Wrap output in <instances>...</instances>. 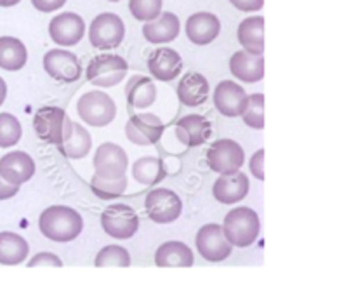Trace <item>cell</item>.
Segmentation results:
<instances>
[{"label": "cell", "mask_w": 356, "mask_h": 292, "mask_svg": "<svg viewBox=\"0 0 356 292\" xmlns=\"http://www.w3.org/2000/svg\"><path fill=\"white\" fill-rule=\"evenodd\" d=\"M38 228L49 240L72 242L82 233L83 219L75 209L66 205H52L40 214Z\"/></svg>", "instance_id": "1"}, {"label": "cell", "mask_w": 356, "mask_h": 292, "mask_svg": "<svg viewBox=\"0 0 356 292\" xmlns=\"http://www.w3.org/2000/svg\"><path fill=\"white\" fill-rule=\"evenodd\" d=\"M226 238L232 245L249 247L257 240L261 232L259 216L249 207H236L229 211L222 225Z\"/></svg>", "instance_id": "2"}, {"label": "cell", "mask_w": 356, "mask_h": 292, "mask_svg": "<svg viewBox=\"0 0 356 292\" xmlns=\"http://www.w3.org/2000/svg\"><path fill=\"white\" fill-rule=\"evenodd\" d=\"M33 127L42 141L59 146L72 134L73 122L63 108L44 106L35 113Z\"/></svg>", "instance_id": "3"}, {"label": "cell", "mask_w": 356, "mask_h": 292, "mask_svg": "<svg viewBox=\"0 0 356 292\" xmlns=\"http://www.w3.org/2000/svg\"><path fill=\"white\" fill-rule=\"evenodd\" d=\"M76 113L86 124L92 127H104L113 122L117 115V104L103 90H90L79 99Z\"/></svg>", "instance_id": "4"}, {"label": "cell", "mask_w": 356, "mask_h": 292, "mask_svg": "<svg viewBox=\"0 0 356 292\" xmlns=\"http://www.w3.org/2000/svg\"><path fill=\"white\" fill-rule=\"evenodd\" d=\"M129 65L117 54H101L92 58L87 66V80L92 86L115 87L125 79Z\"/></svg>", "instance_id": "5"}, {"label": "cell", "mask_w": 356, "mask_h": 292, "mask_svg": "<svg viewBox=\"0 0 356 292\" xmlns=\"http://www.w3.org/2000/svg\"><path fill=\"white\" fill-rule=\"evenodd\" d=\"M125 37V26L120 16L113 13H103L96 16L90 23L89 40L92 47L106 51L118 47Z\"/></svg>", "instance_id": "6"}, {"label": "cell", "mask_w": 356, "mask_h": 292, "mask_svg": "<svg viewBox=\"0 0 356 292\" xmlns=\"http://www.w3.org/2000/svg\"><path fill=\"white\" fill-rule=\"evenodd\" d=\"M101 225L111 238L127 240L139 228V218L134 209L125 204H113L101 214Z\"/></svg>", "instance_id": "7"}, {"label": "cell", "mask_w": 356, "mask_h": 292, "mask_svg": "<svg viewBox=\"0 0 356 292\" xmlns=\"http://www.w3.org/2000/svg\"><path fill=\"white\" fill-rule=\"evenodd\" d=\"M145 207L152 221L159 222V225H169L181 216L183 202L177 197L176 191L167 190V188H156L148 193Z\"/></svg>", "instance_id": "8"}, {"label": "cell", "mask_w": 356, "mask_h": 292, "mask_svg": "<svg viewBox=\"0 0 356 292\" xmlns=\"http://www.w3.org/2000/svg\"><path fill=\"white\" fill-rule=\"evenodd\" d=\"M245 162L242 146L232 139H219L209 148L207 163L214 172L228 174L242 169Z\"/></svg>", "instance_id": "9"}, {"label": "cell", "mask_w": 356, "mask_h": 292, "mask_svg": "<svg viewBox=\"0 0 356 292\" xmlns=\"http://www.w3.org/2000/svg\"><path fill=\"white\" fill-rule=\"evenodd\" d=\"M197 249L202 254V257L212 263L225 261L232 254L233 245L226 238L221 225H205L198 229L197 233Z\"/></svg>", "instance_id": "10"}, {"label": "cell", "mask_w": 356, "mask_h": 292, "mask_svg": "<svg viewBox=\"0 0 356 292\" xmlns=\"http://www.w3.org/2000/svg\"><path fill=\"white\" fill-rule=\"evenodd\" d=\"M127 165V153L122 146L115 145V143H103L96 149V155H94L96 172L94 174H97V176L104 177V179H117V177L125 176Z\"/></svg>", "instance_id": "11"}, {"label": "cell", "mask_w": 356, "mask_h": 292, "mask_svg": "<svg viewBox=\"0 0 356 292\" xmlns=\"http://www.w3.org/2000/svg\"><path fill=\"white\" fill-rule=\"evenodd\" d=\"M163 131L165 125L153 113H138L129 118L125 124V134L129 141L139 146L155 145L156 141H160Z\"/></svg>", "instance_id": "12"}, {"label": "cell", "mask_w": 356, "mask_h": 292, "mask_svg": "<svg viewBox=\"0 0 356 292\" xmlns=\"http://www.w3.org/2000/svg\"><path fill=\"white\" fill-rule=\"evenodd\" d=\"M44 68L59 82H75L82 75V66L73 52L52 49L44 56Z\"/></svg>", "instance_id": "13"}, {"label": "cell", "mask_w": 356, "mask_h": 292, "mask_svg": "<svg viewBox=\"0 0 356 292\" xmlns=\"http://www.w3.org/2000/svg\"><path fill=\"white\" fill-rule=\"evenodd\" d=\"M249 96L245 89L232 80H222L214 90V104L225 117H240L245 111Z\"/></svg>", "instance_id": "14"}, {"label": "cell", "mask_w": 356, "mask_h": 292, "mask_svg": "<svg viewBox=\"0 0 356 292\" xmlns=\"http://www.w3.org/2000/svg\"><path fill=\"white\" fill-rule=\"evenodd\" d=\"M86 33V23L75 13H63L54 16L49 24V35L59 45H76Z\"/></svg>", "instance_id": "15"}, {"label": "cell", "mask_w": 356, "mask_h": 292, "mask_svg": "<svg viewBox=\"0 0 356 292\" xmlns=\"http://www.w3.org/2000/svg\"><path fill=\"white\" fill-rule=\"evenodd\" d=\"M35 174V162L28 153L21 152H10L0 159V176L7 181L21 186L26 183L31 176Z\"/></svg>", "instance_id": "16"}, {"label": "cell", "mask_w": 356, "mask_h": 292, "mask_svg": "<svg viewBox=\"0 0 356 292\" xmlns=\"http://www.w3.org/2000/svg\"><path fill=\"white\" fill-rule=\"evenodd\" d=\"M212 191H214L216 200L221 204H235L249 193V179L240 169L235 172L221 174V177L214 183Z\"/></svg>", "instance_id": "17"}, {"label": "cell", "mask_w": 356, "mask_h": 292, "mask_svg": "<svg viewBox=\"0 0 356 292\" xmlns=\"http://www.w3.org/2000/svg\"><path fill=\"white\" fill-rule=\"evenodd\" d=\"M148 70L155 79L162 80V82H170L183 70V59L170 47L155 49L148 58Z\"/></svg>", "instance_id": "18"}, {"label": "cell", "mask_w": 356, "mask_h": 292, "mask_svg": "<svg viewBox=\"0 0 356 292\" xmlns=\"http://www.w3.org/2000/svg\"><path fill=\"white\" fill-rule=\"evenodd\" d=\"M212 125L202 115H186L176 125V136L183 145L195 148L200 146L211 138Z\"/></svg>", "instance_id": "19"}, {"label": "cell", "mask_w": 356, "mask_h": 292, "mask_svg": "<svg viewBox=\"0 0 356 292\" xmlns=\"http://www.w3.org/2000/svg\"><path fill=\"white\" fill-rule=\"evenodd\" d=\"M219 31H221V21L212 13H197L186 21L188 38L197 45H207L214 42Z\"/></svg>", "instance_id": "20"}, {"label": "cell", "mask_w": 356, "mask_h": 292, "mask_svg": "<svg viewBox=\"0 0 356 292\" xmlns=\"http://www.w3.org/2000/svg\"><path fill=\"white\" fill-rule=\"evenodd\" d=\"M229 72L238 80L247 83H256L264 79V58L263 54H250L247 51H238L229 59Z\"/></svg>", "instance_id": "21"}, {"label": "cell", "mask_w": 356, "mask_h": 292, "mask_svg": "<svg viewBox=\"0 0 356 292\" xmlns=\"http://www.w3.org/2000/svg\"><path fill=\"white\" fill-rule=\"evenodd\" d=\"M179 30L181 23L176 14L160 13L156 19L146 21L143 26V35L149 44H167L179 35Z\"/></svg>", "instance_id": "22"}, {"label": "cell", "mask_w": 356, "mask_h": 292, "mask_svg": "<svg viewBox=\"0 0 356 292\" xmlns=\"http://www.w3.org/2000/svg\"><path fill=\"white\" fill-rule=\"evenodd\" d=\"M209 82L202 73L190 72L181 79L177 86V96L186 106H200L209 97Z\"/></svg>", "instance_id": "23"}, {"label": "cell", "mask_w": 356, "mask_h": 292, "mask_svg": "<svg viewBox=\"0 0 356 292\" xmlns=\"http://www.w3.org/2000/svg\"><path fill=\"white\" fill-rule=\"evenodd\" d=\"M193 252L183 242H165L159 247L155 254V264L160 268H190L193 264Z\"/></svg>", "instance_id": "24"}, {"label": "cell", "mask_w": 356, "mask_h": 292, "mask_svg": "<svg viewBox=\"0 0 356 292\" xmlns=\"http://www.w3.org/2000/svg\"><path fill=\"white\" fill-rule=\"evenodd\" d=\"M125 97L132 108L145 110L152 106L156 99V87L148 76L134 75L125 86Z\"/></svg>", "instance_id": "25"}, {"label": "cell", "mask_w": 356, "mask_h": 292, "mask_svg": "<svg viewBox=\"0 0 356 292\" xmlns=\"http://www.w3.org/2000/svg\"><path fill=\"white\" fill-rule=\"evenodd\" d=\"M238 42L243 45V51L250 54H263L264 52V17H247L238 26Z\"/></svg>", "instance_id": "26"}, {"label": "cell", "mask_w": 356, "mask_h": 292, "mask_svg": "<svg viewBox=\"0 0 356 292\" xmlns=\"http://www.w3.org/2000/svg\"><path fill=\"white\" fill-rule=\"evenodd\" d=\"M28 242L21 235L13 232L0 233V264L14 266L21 264L28 256Z\"/></svg>", "instance_id": "27"}, {"label": "cell", "mask_w": 356, "mask_h": 292, "mask_svg": "<svg viewBox=\"0 0 356 292\" xmlns=\"http://www.w3.org/2000/svg\"><path fill=\"white\" fill-rule=\"evenodd\" d=\"M26 47L19 38L0 37V68L17 72L26 65Z\"/></svg>", "instance_id": "28"}, {"label": "cell", "mask_w": 356, "mask_h": 292, "mask_svg": "<svg viewBox=\"0 0 356 292\" xmlns=\"http://www.w3.org/2000/svg\"><path fill=\"white\" fill-rule=\"evenodd\" d=\"M167 176L165 165L160 159L156 156H143V159L136 160L132 165V177L138 183L152 186V184L160 183L163 177Z\"/></svg>", "instance_id": "29"}, {"label": "cell", "mask_w": 356, "mask_h": 292, "mask_svg": "<svg viewBox=\"0 0 356 292\" xmlns=\"http://www.w3.org/2000/svg\"><path fill=\"white\" fill-rule=\"evenodd\" d=\"M90 146H92V139H90L89 131L82 125L75 124L73 122V129L70 138L66 139L63 145H59V152L66 156V159H83L86 155H89Z\"/></svg>", "instance_id": "30"}, {"label": "cell", "mask_w": 356, "mask_h": 292, "mask_svg": "<svg viewBox=\"0 0 356 292\" xmlns=\"http://www.w3.org/2000/svg\"><path fill=\"white\" fill-rule=\"evenodd\" d=\"M90 190L101 200H113V198L122 197L127 190V177L122 176L117 179H104V177L94 174L90 179Z\"/></svg>", "instance_id": "31"}, {"label": "cell", "mask_w": 356, "mask_h": 292, "mask_svg": "<svg viewBox=\"0 0 356 292\" xmlns=\"http://www.w3.org/2000/svg\"><path fill=\"white\" fill-rule=\"evenodd\" d=\"M94 266L103 268V266H120L127 268L131 266V256H129L127 249L120 245H106L104 249L99 250L96 256Z\"/></svg>", "instance_id": "32"}, {"label": "cell", "mask_w": 356, "mask_h": 292, "mask_svg": "<svg viewBox=\"0 0 356 292\" xmlns=\"http://www.w3.org/2000/svg\"><path fill=\"white\" fill-rule=\"evenodd\" d=\"M21 124L14 115L0 113V146L9 148L19 143L21 139Z\"/></svg>", "instance_id": "33"}, {"label": "cell", "mask_w": 356, "mask_h": 292, "mask_svg": "<svg viewBox=\"0 0 356 292\" xmlns=\"http://www.w3.org/2000/svg\"><path fill=\"white\" fill-rule=\"evenodd\" d=\"M243 122L252 129H264V94L249 96L245 111L242 113Z\"/></svg>", "instance_id": "34"}, {"label": "cell", "mask_w": 356, "mask_h": 292, "mask_svg": "<svg viewBox=\"0 0 356 292\" xmlns=\"http://www.w3.org/2000/svg\"><path fill=\"white\" fill-rule=\"evenodd\" d=\"M162 0H131L129 9L139 21H153L162 13Z\"/></svg>", "instance_id": "35"}, {"label": "cell", "mask_w": 356, "mask_h": 292, "mask_svg": "<svg viewBox=\"0 0 356 292\" xmlns=\"http://www.w3.org/2000/svg\"><path fill=\"white\" fill-rule=\"evenodd\" d=\"M35 266H56V268H59V266H63V261L52 252H40V254H37L35 257H31L30 263H28V268H35Z\"/></svg>", "instance_id": "36"}, {"label": "cell", "mask_w": 356, "mask_h": 292, "mask_svg": "<svg viewBox=\"0 0 356 292\" xmlns=\"http://www.w3.org/2000/svg\"><path fill=\"white\" fill-rule=\"evenodd\" d=\"M250 170L259 181H264V149L261 148L250 159Z\"/></svg>", "instance_id": "37"}, {"label": "cell", "mask_w": 356, "mask_h": 292, "mask_svg": "<svg viewBox=\"0 0 356 292\" xmlns=\"http://www.w3.org/2000/svg\"><path fill=\"white\" fill-rule=\"evenodd\" d=\"M31 3L40 13H52V10L61 9L66 3V0H31Z\"/></svg>", "instance_id": "38"}, {"label": "cell", "mask_w": 356, "mask_h": 292, "mask_svg": "<svg viewBox=\"0 0 356 292\" xmlns=\"http://www.w3.org/2000/svg\"><path fill=\"white\" fill-rule=\"evenodd\" d=\"M236 9L245 10V13H254V10L263 9L264 0H229Z\"/></svg>", "instance_id": "39"}, {"label": "cell", "mask_w": 356, "mask_h": 292, "mask_svg": "<svg viewBox=\"0 0 356 292\" xmlns=\"http://www.w3.org/2000/svg\"><path fill=\"white\" fill-rule=\"evenodd\" d=\"M19 191V186L13 183H7L2 176H0V200H7V198L14 197Z\"/></svg>", "instance_id": "40"}, {"label": "cell", "mask_w": 356, "mask_h": 292, "mask_svg": "<svg viewBox=\"0 0 356 292\" xmlns=\"http://www.w3.org/2000/svg\"><path fill=\"white\" fill-rule=\"evenodd\" d=\"M6 96H7V86L6 82H3L2 76H0V106H2V103L6 101Z\"/></svg>", "instance_id": "41"}, {"label": "cell", "mask_w": 356, "mask_h": 292, "mask_svg": "<svg viewBox=\"0 0 356 292\" xmlns=\"http://www.w3.org/2000/svg\"><path fill=\"white\" fill-rule=\"evenodd\" d=\"M19 2L21 0H0V7H13Z\"/></svg>", "instance_id": "42"}, {"label": "cell", "mask_w": 356, "mask_h": 292, "mask_svg": "<svg viewBox=\"0 0 356 292\" xmlns=\"http://www.w3.org/2000/svg\"><path fill=\"white\" fill-rule=\"evenodd\" d=\"M108 2H118V0H108Z\"/></svg>", "instance_id": "43"}]
</instances>
